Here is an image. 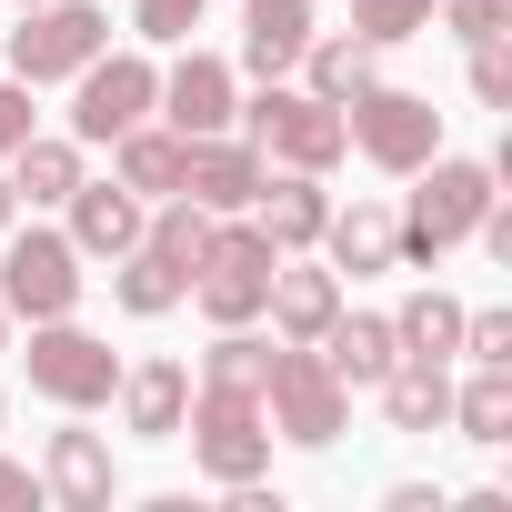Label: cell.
<instances>
[{"label": "cell", "instance_id": "obj_1", "mask_svg": "<svg viewBox=\"0 0 512 512\" xmlns=\"http://www.w3.org/2000/svg\"><path fill=\"white\" fill-rule=\"evenodd\" d=\"M422 191L392 211V262H442L452 241H472V221L492 211V161H452V151H432L422 171H412Z\"/></svg>", "mask_w": 512, "mask_h": 512}, {"label": "cell", "instance_id": "obj_2", "mask_svg": "<svg viewBox=\"0 0 512 512\" xmlns=\"http://www.w3.org/2000/svg\"><path fill=\"white\" fill-rule=\"evenodd\" d=\"M262 412L282 442L302 452H332L352 432V382L322 362V342H272V382H262Z\"/></svg>", "mask_w": 512, "mask_h": 512}, {"label": "cell", "instance_id": "obj_3", "mask_svg": "<svg viewBox=\"0 0 512 512\" xmlns=\"http://www.w3.org/2000/svg\"><path fill=\"white\" fill-rule=\"evenodd\" d=\"M111 51V11L101 0H21V31H11V71L41 91V81H71L81 61Z\"/></svg>", "mask_w": 512, "mask_h": 512}, {"label": "cell", "instance_id": "obj_4", "mask_svg": "<svg viewBox=\"0 0 512 512\" xmlns=\"http://www.w3.org/2000/svg\"><path fill=\"white\" fill-rule=\"evenodd\" d=\"M241 121H251V151L282 161V171H332V161L352 151L342 111H332V101H312V91H292V81H262V101H251Z\"/></svg>", "mask_w": 512, "mask_h": 512}, {"label": "cell", "instance_id": "obj_5", "mask_svg": "<svg viewBox=\"0 0 512 512\" xmlns=\"http://www.w3.org/2000/svg\"><path fill=\"white\" fill-rule=\"evenodd\" d=\"M342 131H352V151H362L372 171H402V181L442 151V111H432L422 91H382V81L342 101Z\"/></svg>", "mask_w": 512, "mask_h": 512}, {"label": "cell", "instance_id": "obj_6", "mask_svg": "<svg viewBox=\"0 0 512 512\" xmlns=\"http://www.w3.org/2000/svg\"><path fill=\"white\" fill-rule=\"evenodd\" d=\"M181 432H191V462L211 482H262L272 472V412L251 402V392H191Z\"/></svg>", "mask_w": 512, "mask_h": 512}, {"label": "cell", "instance_id": "obj_7", "mask_svg": "<svg viewBox=\"0 0 512 512\" xmlns=\"http://www.w3.org/2000/svg\"><path fill=\"white\" fill-rule=\"evenodd\" d=\"M272 262H282V251L251 231V221H231V211L211 221V251H201V272H191V302L211 312V332H221V322H262Z\"/></svg>", "mask_w": 512, "mask_h": 512}, {"label": "cell", "instance_id": "obj_8", "mask_svg": "<svg viewBox=\"0 0 512 512\" xmlns=\"http://www.w3.org/2000/svg\"><path fill=\"white\" fill-rule=\"evenodd\" d=\"M11 251H0V312H21V322H61V312H81V251H71V231H0Z\"/></svg>", "mask_w": 512, "mask_h": 512}, {"label": "cell", "instance_id": "obj_9", "mask_svg": "<svg viewBox=\"0 0 512 512\" xmlns=\"http://www.w3.org/2000/svg\"><path fill=\"white\" fill-rule=\"evenodd\" d=\"M31 392L41 402H61V412H91V402H111V382H121V352L101 342V332H81L71 312L61 322H31Z\"/></svg>", "mask_w": 512, "mask_h": 512}, {"label": "cell", "instance_id": "obj_10", "mask_svg": "<svg viewBox=\"0 0 512 512\" xmlns=\"http://www.w3.org/2000/svg\"><path fill=\"white\" fill-rule=\"evenodd\" d=\"M81 91H71V141L91 151V141H121L131 121H151V101H161V71L141 61V51H101V61H81L71 71Z\"/></svg>", "mask_w": 512, "mask_h": 512}, {"label": "cell", "instance_id": "obj_11", "mask_svg": "<svg viewBox=\"0 0 512 512\" xmlns=\"http://www.w3.org/2000/svg\"><path fill=\"white\" fill-rule=\"evenodd\" d=\"M161 131H181V141H211V131H231V111H241V81H231V61H211V51H181L171 71H161Z\"/></svg>", "mask_w": 512, "mask_h": 512}, {"label": "cell", "instance_id": "obj_12", "mask_svg": "<svg viewBox=\"0 0 512 512\" xmlns=\"http://www.w3.org/2000/svg\"><path fill=\"white\" fill-rule=\"evenodd\" d=\"M262 151L251 141H231V131H211V141H181V191L221 221V211H251V191H262Z\"/></svg>", "mask_w": 512, "mask_h": 512}, {"label": "cell", "instance_id": "obj_13", "mask_svg": "<svg viewBox=\"0 0 512 512\" xmlns=\"http://www.w3.org/2000/svg\"><path fill=\"white\" fill-rule=\"evenodd\" d=\"M322 221H332V191H322V171H262V191H251V231H262L272 251H312L322 241Z\"/></svg>", "mask_w": 512, "mask_h": 512}, {"label": "cell", "instance_id": "obj_14", "mask_svg": "<svg viewBox=\"0 0 512 512\" xmlns=\"http://www.w3.org/2000/svg\"><path fill=\"white\" fill-rule=\"evenodd\" d=\"M262 312H272V332L282 342H322L332 332V312H342V272H322V262H272V292H262Z\"/></svg>", "mask_w": 512, "mask_h": 512}, {"label": "cell", "instance_id": "obj_15", "mask_svg": "<svg viewBox=\"0 0 512 512\" xmlns=\"http://www.w3.org/2000/svg\"><path fill=\"white\" fill-rule=\"evenodd\" d=\"M41 492L71 502V512H111V492H121L111 442H101V432H51V452H41Z\"/></svg>", "mask_w": 512, "mask_h": 512}, {"label": "cell", "instance_id": "obj_16", "mask_svg": "<svg viewBox=\"0 0 512 512\" xmlns=\"http://www.w3.org/2000/svg\"><path fill=\"white\" fill-rule=\"evenodd\" d=\"M61 211H71V251L81 262H121L141 241V191H121V181H81Z\"/></svg>", "mask_w": 512, "mask_h": 512}, {"label": "cell", "instance_id": "obj_17", "mask_svg": "<svg viewBox=\"0 0 512 512\" xmlns=\"http://www.w3.org/2000/svg\"><path fill=\"white\" fill-rule=\"evenodd\" d=\"M312 41V0H241V71L251 81H282Z\"/></svg>", "mask_w": 512, "mask_h": 512}, {"label": "cell", "instance_id": "obj_18", "mask_svg": "<svg viewBox=\"0 0 512 512\" xmlns=\"http://www.w3.org/2000/svg\"><path fill=\"white\" fill-rule=\"evenodd\" d=\"M111 392H121V422L141 442H181V412H191V372L181 362H131Z\"/></svg>", "mask_w": 512, "mask_h": 512}, {"label": "cell", "instance_id": "obj_19", "mask_svg": "<svg viewBox=\"0 0 512 512\" xmlns=\"http://www.w3.org/2000/svg\"><path fill=\"white\" fill-rule=\"evenodd\" d=\"M292 71H302V91H312V101H332V111H342V101H352V91H372V81H382V51H372V41H362V31H332V41H322V31H312V41H302V61H292Z\"/></svg>", "mask_w": 512, "mask_h": 512}, {"label": "cell", "instance_id": "obj_20", "mask_svg": "<svg viewBox=\"0 0 512 512\" xmlns=\"http://www.w3.org/2000/svg\"><path fill=\"white\" fill-rule=\"evenodd\" d=\"M372 392H382V422H392V432H442V422H452V372L422 362V352H402Z\"/></svg>", "mask_w": 512, "mask_h": 512}, {"label": "cell", "instance_id": "obj_21", "mask_svg": "<svg viewBox=\"0 0 512 512\" xmlns=\"http://www.w3.org/2000/svg\"><path fill=\"white\" fill-rule=\"evenodd\" d=\"M322 362H332L352 392H372V382L402 362V342H392V312H332V332H322Z\"/></svg>", "mask_w": 512, "mask_h": 512}, {"label": "cell", "instance_id": "obj_22", "mask_svg": "<svg viewBox=\"0 0 512 512\" xmlns=\"http://www.w3.org/2000/svg\"><path fill=\"white\" fill-rule=\"evenodd\" d=\"M0 171H11L21 201H71V191H81V141H71V131H31Z\"/></svg>", "mask_w": 512, "mask_h": 512}, {"label": "cell", "instance_id": "obj_23", "mask_svg": "<svg viewBox=\"0 0 512 512\" xmlns=\"http://www.w3.org/2000/svg\"><path fill=\"white\" fill-rule=\"evenodd\" d=\"M322 251L332 272H392V201H352L322 221Z\"/></svg>", "mask_w": 512, "mask_h": 512}, {"label": "cell", "instance_id": "obj_24", "mask_svg": "<svg viewBox=\"0 0 512 512\" xmlns=\"http://www.w3.org/2000/svg\"><path fill=\"white\" fill-rule=\"evenodd\" d=\"M111 151H121V171H111L121 191H141V201H171V191H181V131H151V121H131Z\"/></svg>", "mask_w": 512, "mask_h": 512}, {"label": "cell", "instance_id": "obj_25", "mask_svg": "<svg viewBox=\"0 0 512 512\" xmlns=\"http://www.w3.org/2000/svg\"><path fill=\"white\" fill-rule=\"evenodd\" d=\"M452 422H462V442L502 452L512 442V362H472V382L452 392Z\"/></svg>", "mask_w": 512, "mask_h": 512}, {"label": "cell", "instance_id": "obj_26", "mask_svg": "<svg viewBox=\"0 0 512 512\" xmlns=\"http://www.w3.org/2000/svg\"><path fill=\"white\" fill-rule=\"evenodd\" d=\"M141 251H161V262L191 282V272H201V251H211V211H201L191 191H171L161 211H141Z\"/></svg>", "mask_w": 512, "mask_h": 512}, {"label": "cell", "instance_id": "obj_27", "mask_svg": "<svg viewBox=\"0 0 512 512\" xmlns=\"http://www.w3.org/2000/svg\"><path fill=\"white\" fill-rule=\"evenodd\" d=\"M262 382H272V342L251 322H221V342L201 352V392H251L262 402Z\"/></svg>", "mask_w": 512, "mask_h": 512}, {"label": "cell", "instance_id": "obj_28", "mask_svg": "<svg viewBox=\"0 0 512 512\" xmlns=\"http://www.w3.org/2000/svg\"><path fill=\"white\" fill-rule=\"evenodd\" d=\"M392 342L422 352V362H452V342H462V302H452V292H412V302L392 312Z\"/></svg>", "mask_w": 512, "mask_h": 512}, {"label": "cell", "instance_id": "obj_29", "mask_svg": "<svg viewBox=\"0 0 512 512\" xmlns=\"http://www.w3.org/2000/svg\"><path fill=\"white\" fill-rule=\"evenodd\" d=\"M181 302H191V282L161 262V251H141V241H131V251H121V312L161 322V312H181Z\"/></svg>", "mask_w": 512, "mask_h": 512}, {"label": "cell", "instance_id": "obj_30", "mask_svg": "<svg viewBox=\"0 0 512 512\" xmlns=\"http://www.w3.org/2000/svg\"><path fill=\"white\" fill-rule=\"evenodd\" d=\"M352 31H362L372 51H392V41H432V0H352Z\"/></svg>", "mask_w": 512, "mask_h": 512}, {"label": "cell", "instance_id": "obj_31", "mask_svg": "<svg viewBox=\"0 0 512 512\" xmlns=\"http://www.w3.org/2000/svg\"><path fill=\"white\" fill-rule=\"evenodd\" d=\"M472 101H482V111H512V31L472 41Z\"/></svg>", "mask_w": 512, "mask_h": 512}, {"label": "cell", "instance_id": "obj_32", "mask_svg": "<svg viewBox=\"0 0 512 512\" xmlns=\"http://www.w3.org/2000/svg\"><path fill=\"white\" fill-rule=\"evenodd\" d=\"M432 21H442L452 41H492V31L512 21V0H432Z\"/></svg>", "mask_w": 512, "mask_h": 512}, {"label": "cell", "instance_id": "obj_33", "mask_svg": "<svg viewBox=\"0 0 512 512\" xmlns=\"http://www.w3.org/2000/svg\"><path fill=\"white\" fill-rule=\"evenodd\" d=\"M201 11H211V0H131L141 41H191V31H201Z\"/></svg>", "mask_w": 512, "mask_h": 512}, {"label": "cell", "instance_id": "obj_34", "mask_svg": "<svg viewBox=\"0 0 512 512\" xmlns=\"http://www.w3.org/2000/svg\"><path fill=\"white\" fill-rule=\"evenodd\" d=\"M452 352H472V362H512V312H462V342Z\"/></svg>", "mask_w": 512, "mask_h": 512}, {"label": "cell", "instance_id": "obj_35", "mask_svg": "<svg viewBox=\"0 0 512 512\" xmlns=\"http://www.w3.org/2000/svg\"><path fill=\"white\" fill-rule=\"evenodd\" d=\"M31 131H41V121H31V81H0V161H11Z\"/></svg>", "mask_w": 512, "mask_h": 512}, {"label": "cell", "instance_id": "obj_36", "mask_svg": "<svg viewBox=\"0 0 512 512\" xmlns=\"http://www.w3.org/2000/svg\"><path fill=\"white\" fill-rule=\"evenodd\" d=\"M21 502H41V472L31 462H0V512H21Z\"/></svg>", "mask_w": 512, "mask_h": 512}, {"label": "cell", "instance_id": "obj_37", "mask_svg": "<svg viewBox=\"0 0 512 512\" xmlns=\"http://www.w3.org/2000/svg\"><path fill=\"white\" fill-rule=\"evenodd\" d=\"M21 221V191H11V171H0V231H11Z\"/></svg>", "mask_w": 512, "mask_h": 512}, {"label": "cell", "instance_id": "obj_38", "mask_svg": "<svg viewBox=\"0 0 512 512\" xmlns=\"http://www.w3.org/2000/svg\"><path fill=\"white\" fill-rule=\"evenodd\" d=\"M0 342H11V312H0Z\"/></svg>", "mask_w": 512, "mask_h": 512}, {"label": "cell", "instance_id": "obj_39", "mask_svg": "<svg viewBox=\"0 0 512 512\" xmlns=\"http://www.w3.org/2000/svg\"><path fill=\"white\" fill-rule=\"evenodd\" d=\"M0 412H11V402H0Z\"/></svg>", "mask_w": 512, "mask_h": 512}]
</instances>
